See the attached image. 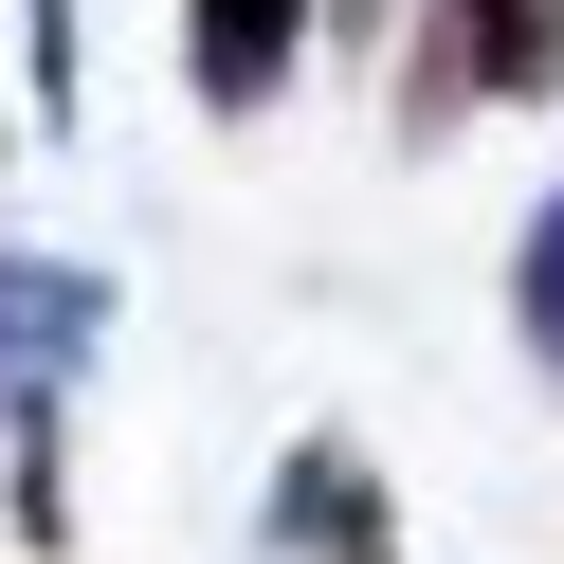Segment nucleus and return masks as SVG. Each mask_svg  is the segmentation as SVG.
<instances>
[{
  "mask_svg": "<svg viewBox=\"0 0 564 564\" xmlns=\"http://www.w3.org/2000/svg\"><path fill=\"white\" fill-rule=\"evenodd\" d=\"M292 55H310V0H183V74H200V110H273V91H292Z\"/></svg>",
  "mask_w": 564,
  "mask_h": 564,
  "instance_id": "obj_3",
  "label": "nucleus"
},
{
  "mask_svg": "<svg viewBox=\"0 0 564 564\" xmlns=\"http://www.w3.org/2000/svg\"><path fill=\"white\" fill-rule=\"evenodd\" d=\"M510 328H528V365L564 382V183H546V219H528V256H510Z\"/></svg>",
  "mask_w": 564,
  "mask_h": 564,
  "instance_id": "obj_5",
  "label": "nucleus"
},
{
  "mask_svg": "<svg viewBox=\"0 0 564 564\" xmlns=\"http://www.w3.org/2000/svg\"><path fill=\"white\" fill-rule=\"evenodd\" d=\"M273 546L292 564H401V510H382V474L346 437H310L292 474H273Z\"/></svg>",
  "mask_w": 564,
  "mask_h": 564,
  "instance_id": "obj_2",
  "label": "nucleus"
},
{
  "mask_svg": "<svg viewBox=\"0 0 564 564\" xmlns=\"http://www.w3.org/2000/svg\"><path fill=\"white\" fill-rule=\"evenodd\" d=\"M91 328H110L91 273H0V419H37V382H74Z\"/></svg>",
  "mask_w": 564,
  "mask_h": 564,
  "instance_id": "obj_4",
  "label": "nucleus"
},
{
  "mask_svg": "<svg viewBox=\"0 0 564 564\" xmlns=\"http://www.w3.org/2000/svg\"><path fill=\"white\" fill-rule=\"evenodd\" d=\"M528 91H564V0H437V19H419V74H401L419 128L528 110Z\"/></svg>",
  "mask_w": 564,
  "mask_h": 564,
  "instance_id": "obj_1",
  "label": "nucleus"
}]
</instances>
